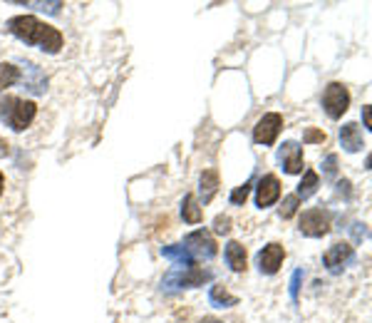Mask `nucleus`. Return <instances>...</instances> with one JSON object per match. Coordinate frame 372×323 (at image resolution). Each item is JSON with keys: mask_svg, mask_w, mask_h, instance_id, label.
Segmentation results:
<instances>
[{"mask_svg": "<svg viewBox=\"0 0 372 323\" xmlns=\"http://www.w3.org/2000/svg\"><path fill=\"white\" fill-rule=\"evenodd\" d=\"M8 28L25 45H35V48L45 50L50 55L60 53V48H62V33L53 25L37 20L35 15H18L8 23Z\"/></svg>", "mask_w": 372, "mask_h": 323, "instance_id": "f257e3e1", "label": "nucleus"}, {"mask_svg": "<svg viewBox=\"0 0 372 323\" xmlns=\"http://www.w3.org/2000/svg\"><path fill=\"white\" fill-rule=\"evenodd\" d=\"M35 102L23 100V97H6L0 100V120L10 125L15 132H23L25 127H30V122L35 120Z\"/></svg>", "mask_w": 372, "mask_h": 323, "instance_id": "f03ea898", "label": "nucleus"}, {"mask_svg": "<svg viewBox=\"0 0 372 323\" xmlns=\"http://www.w3.org/2000/svg\"><path fill=\"white\" fill-rule=\"evenodd\" d=\"M348 105H350V92L345 85L340 82H330L325 87L323 92V107L328 112L330 120H340L345 112H348Z\"/></svg>", "mask_w": 372, "mask_h": 323, "instance_id": "7ed1b4c3", "label": "nucleus"}, {"mask_svg": "<svg viewBox=\"0 0 372 323\" xmlns=\"http://www.w3.org/2000/svg\"><path fill=\"white\" fill-rule=\"evenodd\" d=\"M184 249L191 259H211L216 256V241L209 232L199 229V232H191L186 239H184Z\"/></svg>", "mask_w": 372, "mask_h": 323, "instance_id": "20e7f679", "label": "nucleus"}, {"mask_svg": "<svg viewBox=\"0 0 372 323\" xmlns=\"http://www.w3.org/2000/svg\"><path fill=\"white\" fill-rule=\"evenodd\" d=\"M330 211L323 209V207H315V209L303 211L301 216V232L305 236H323L330 229Z\"/></svg>", "mask_w": 372, "mask_h": 323, "instance_id": "39448f33", "label": "nucleus"}, {"mask_svg": "<svg viewBox=\"0 0 372 323\" xmlns=\"http://www.w3.org/2000/svg\"><path fill=\"white\" fill-rule=\"evenodd\" d=\"M281 127H283V117H281L278 112L263 114L254 130V139L258 144H273L278 137V132H281Z\"/></svg>", "mask_w": 372, "mask_h": 323, "instance_id": "423d86ee", "label": "nucleus"}, {"mask_svg": "<svg viewBox=\"0 0 372 323\" xmlns=\"http://www.w3.org/2000/svg\"><path fill=\"white\" fill-rule=\"evenodd\" d=\"M278 197H281V182H278V177H273V174H266V177L258 182V186H256V204H258L260 209H266Z\"/></svg>", "mask_w": 372, "mask_h": 323, "instance_id": "0eeeda50", "label": "nucleus"}, {"mask_svg": "<svg viewBox=\"0 0 372 323\" xmlns=\"http://www.w3.org/2000/svg\"><path fill=\"white\" fill-rule=\"evenodd\" d=\"M283 259H285V249L281 244L263 246V252L258 254V269H260V274H276V271L281 269Z\"/></svg>", "mask_w": 372, "mask_h": 323, "instance_id": "6e6552de", "label": "nucleus"}, {"mask_svg": "<svg viewBox=\"0 0 372 323\" xmlns=\"http://www.w3.org/2000/svg\"><path fill=\"white\" fill-rule=\"evenodd\" d=\"M278 162H281V167L288 174L303 172V150L296 142H285L283 147L278 150Z\"/></svg>", "mask_w": 372, "mask_h": 323, "instance_id": "1a4fd4ad", "label": "nucleus"}, {"mask_svg": "<svg viewBox=\"0 0 372 323\" xmlns=\"http://www.w3.org/2000/svg\"><path fill=\"white\" fill-rule=\"evenodd\" d=\"M350 259H353V246H348V244H333L330 249L325 252L323 261H325V266L333 271V274H337V271L345 266V261H350Z\"/></svg>", "mask_w": 372, "mask_h": 323, "instance_id": "9d476101", "label": "nucleus"}, {"mask_svg": "<svg viewBox=\"0 0 372 323\" xmlns=\"http://www.w3.org/2000/svg\"><path fill=\"white\" fill-rule=\"evenodd\" d=\"M340 144H343L348 152H360L362 147H365L360 127H357V125H345L343 130H340Z\"/></svg>", "mask_w": 372, "mask_h": 323, "instance_id": "9b49d317", "label": "nucleus"}, {"mask_svg": "<svg viewBox=\"0 0 372 323\" xmlns=\"http://www.w3.org/2000/svg\"><path fill=\"white\" fill-rule=\"evenodd\" d=\"M226 261L233 271H246V246L238 241H229L226 244Z\"/></svg>", "mask_w": 372, "mask_h": 323, "instance_id": "f8f14e48", "label": "nucleus"}, {"mask_svg": "<svg viewBox=\"0 0 372 323\" xmlns=\"http://www.w3.org/2000/svg\"><path fill=\"white\" fill-rule=\"evenodd\" d=\"M181 216H184V222H189V224H199L201 222V207L199 202H196L194 194H186L184 197V204H181Z\"/></svg>", "mask_w": 372, "mask_h": 323, "instance_id": "ddd939ff", "label": "nucleus"}, {"mask_svg": "<svg viewBox=\"0 0 372 323\" xmlns=\"http://www.w3.org/2000/svg\"><path fill=\"white\" fill-rule=\"evenodd\" d=\"M216 186H219V174L213 169L201 174V197H204V202H211L213 194H216Z\"/></svg>", "mask_w": 372, "mask_h": 323, "instance_id": "4468645a", "label": "nucleus"}, {"mask_svg": "<svg viewBox=\"0 0 372 323\" xmlns=\"http://www.w3.org/2000/svg\"><path fill=\"white\" fill-rule=\"evenodd\" d=\"M315 189H318V174L313 172V169H308L305 177H303V182L298 184V192L296 197L298 199H308V197H313Z\"/></svg>", "mask_w": 372, "mask_h": 323, "instance_id": "2eb2a0df", "label": "nucleus"}, {"mask_svg": "<svg viewBox=\"0 0 372 323\" xmlns=\"http://www.w3.org/2000/svg\"><path fill=\"white\" fill-rule=\"evenodd\" d=\"M20 80V70L10 62H3L0 65V90H6V87H12V85Z\"/></svg>", "mask_w": 372, "mask_h": 323, "instance_id": "dca6fc26", "label": "nucleus"}, {"mask_svg": "<svg viewBox=\"0 0 372 323\" xmlns=\"http://www.w3.org/2000/svg\"><path fill=\"white\" fill-rule=\"evenodd\" d=\"M211 304H216L219 308H224V306H233L236 304V296H231L224 286H213L211 288Z\"/></svg>", "mask_w": 372, "mask_h": 323, "instance_id": "f3484780", "label": "nucleus"}, {"mask_svg": "<svg viewBox=\"0 0 372 323\" xmlns=\"http://www.w3.org/2000/svg\"><path fill=\"white\" fill-rule=\"evenodd\" d=\"M298 204H301V199L296 197V194H290V197L283 199V207H281V216L283 219H290V216L298 211Z\"/></svg>", "mask_w": 372, "mask_h": 323, "instance_id": "a211bd4d", "label": "nucleus"}, {"mask_svg": "<svg viewBox=\"0 0 372 323\" xmlns=\"http://www.w3.org/2000/svg\"><path fill=\"white\" fill-rule=\"evenodd\" d=\"M248 192H251V184L246 182V184L238 186L236 192L231 194V204H243V202H246V197H248Z\"/></svg>", "mask_w": 372, "mask_h": 323, "instance_id": "6ab92c4d", "label": "nucleus"}, {"mask_svg": "<svg viewBox=\"0 0 372 323\" xmlns=\"http://www.w3.org/2000/svg\"><path fill=\"white\" fill-rule=\"evenodd\" d=\"M213 232H216V234H229L231 232V219H229V216H216V222H213Z\"/></svg>", "mask_w": 372, "mask_h": 323, "instance_id": "aec40b11", "label": "nucleus"}, {"mask_svg": "<svg viewBox=\"0 0 372 323\" xmlns=\"http://www.w3.org/2000/svg\"><path fill=\"white\" fill-rule=\"evenodd\" d=\"M303 142H308V144L325 142V132H320V130H308L305 134H303Z\"/></svg>", "mask_w": 372, "mask_h": 323, "instance_id": "412c9836", "label": "nucleus"}, {"mask_svg": "<svg viewBox=\"0 0 372 323\" xmlns=\"http://www.w3.org/2000/svg\"><path fill=\"white\" fill-rule=\"evenodd\" d=\"M335 164H337V157L335 155H330L328 159H325L323 167H325V174H328V177H333V174H335V169H337Z\"/></svg>", "mask_w": 372, "mask_h": 323, "instance_id": "4be33fe9", "label": "nucleus"}, {"mask_svg": "<svg viewBox=\"0 0 372 323\" xmlns=\"http://www.w3.org/2000/svg\"><path fill=\"white\" fill-rule=\"evenodd\" d=\"M8 152H10V144L0 137V157H8Z\"/></svg>", "mask_w": 372, "mask_h": 323, "instance_id": "5701e85b", "label": "nucleus"}, {"mask_svg": "<svg viewBox=\"0 0 372 323\" xmlns=\"http://www.w3.org/2000/svg\"><path fill=\"white\" fill-rule=\"evenodd\" d=\"M298 281H301V271H296V274H293V286H290L293 296H296V291H298Z\"/></svg>", "mask_w": 372, "mask_h": 323, "instance_id": "b1692460", "label": "nucleus"}, {"mask_svg": "<svg viewBox=\"0 0 372 323\" xmlns=\"http://www.w3.org/2000/svg\"><path fill=\"white\" fill-rule=\"evenodd\" d=\"M362 117H365V127H367V130H370V107L362 110Z\"/></svg>", "mask_w": 372, "mask_h": 323, "instance_id": "393cba45", "label": "nucleus"}, {"mask_svg": "<svg viewBox=\"0 0 372 323\" xmlns=\"http://www.w3.org/2000/svg\"><path fill=\"white\" fill-rule=\"evenodd\" d=\"M3 186H6V177L0 174V192H3Z\"/></svg>", "mask_w": 372, "mask_h": 323, "instance_id": "a878e982", "label": "nucleus"}, {"mask_svg": "<svg viewBox=\"0 0 372 323\" xmlns=\"http://www.w3.org/2000/svg\"><path fill=\"white\" fill-rule=\"evenodd\" d=\"M201 323H221V321H213V318H206V321H201Z\"/></svg>", "mask_w": 372, "mask_h": 323, "instance_id": "bb28decb", "label": "nucleus"}]
</instances>
